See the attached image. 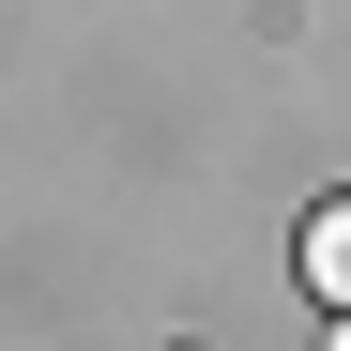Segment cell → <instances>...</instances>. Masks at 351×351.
<instances>
[{
	"instance_id": "6da1fadb",
	"label": "cell",
	"mask_w": 351,
	"mask_h": 351,
	"mask_svg": "<svg viewBox=\"0 0 351 351\" xmlns=\"http://www.w3.org/2000/svg\"><path fill=\"white\" fill-rule=\"evenodd\" d=\"M306 290H321V306H351V199L306 214Z\"/></svg>"
}]
</instances>
